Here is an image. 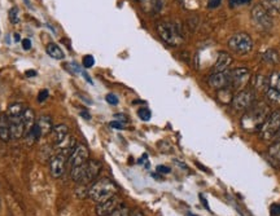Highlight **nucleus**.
<instances>
[{
  "label": "nucleus",
  "instance_id": "10",
  "mask_svg": "<svg viewBox=\"0 0 280 216\" xmlns=\"http://www.w3.org/2000/svg\"><path fill=\"white\" fill-rule=\"evenodd\" d=\"M123 204V200L119 196L115 194L114 197L109 198V200H104L101 204H96V215L97 216H109L112 215L117 208Z\"/></svg>",
  "mask_w": 280,
  "mask_h": 216
},
{
  "label": "nucleus",
  "instance_id": "14",
  "mask_svg": "<svg viewBox=\"0 0 280 216\" xmlns=\"http://www.w3.org/2000/svg\"><path fill=\"white\" fill-rule=\"evenodd\" d=\"M11 126V140H20L25 136V126L22 122V116L10 118Z\"/></svg>",
  "mask_w": 280,
  "mask_h": 216
},
{
  "label": "nucleus",
  "instance_id": "33",
  "mask_svg": "<svg viewBox=\"0 0 280 216\" xmlns=\"http://www.w3.org/2000/svg\"><path fill=\"white\" fill-rule=\"evenodd\" d=\"M252 2V0H230V4L231 6H246Z\"/></svg>",
  "mask_w": 280,
  "mask_h": 216
},
{
  "label": "nucleus",
  "instance_id": "22",
  "mask_svg": "<svg viewBox=\"0 0 280 216\" xmlns=\"http://www.w3.org/2000/svg\"><path fill=\"white\" fill-rule=\"evenodd\" d=\"M24 105L21 102H15V104H11L8 109H7V116L8 118H17V116H22L24 114Z\"/></svg>",
  "mask_w": 280,
  "mask_h": 216
},
{
  "label": "nucleus",
  "instance_id": "18",
  "mask_svg": "<svg viewBox=\"0 0 280 216\" xmlns=\"http://www.w3.org/2000/svg\"><path fill=\"white\" fill-rule=\"evenodd\" d=\"M231 64H232V58H231L230 54L227 52H221V54H218L217 61L214 64V72H226Z\"/></svg>",
  "mask_w": 280,
  "mask_h": 216
},
{
  "label": "nucleus",
  "instance_id": "15",
  "mask_svg": "<svg viewBox=\"0 0 280 216\" xmlns=\"http://www.w3.org/2000/svg\"><path fill=\"white\" fill-rule=\"evenodd\" d=\"M142 8L144 12L150 13V14H156L160 13L165 6V0H140Z\"/></svg>",
  "mask_w": 280,
  "mask_h": 216
},
{
  "label": "nucleus",
  "instance_id": "25",
  "mask_svg": "<svg viewBox=\"0 0 280 216\" xmlns=\"http://www.w3.org/2000/svg\"><path fill=\"white\" fill-rule=\"evenodd\" d=\"M268 80V87L274 88L276 91L280 92V72H274L270 76Z\"/></svg>",
  "mask_w": 280,
  "mask_h": 216
},
{
  "label": "nucleus",
  "instance_id": "20",
  "mask_svg": "<svg viewBox=\"0 0 280 216\" xmlns=\"http://www.w3.org/2000/svg\"><path fill=\"white\" fill-rule=\"evenodd\" d=\"M37 123L39 124V127H41L42 136H48L51 132H52L53 124H52V120H51V116H39V120H38Z\"/></svg>",
  "mask_w": 280,
  "mask_h": 216
},
{
  "label": "nucleus",
  "instance_id": "40",
  "mask_svg": "<svg viewBox=\"0 0 280 216\" xmlns=\"http://www.w3.org/2000/svg\"><path fill=\"white\" fill-rule=\"evenodd\" d=\"M81 116H83V118H86V119H91V116L88 113H86V112H82Z\"/></svg>",
  "mask_w": 280,
  "mask_h": 216
},
{
  "label": "nucleus",
  "instance_id": "26",
  "mask_svg": "<svg viewBox=\"0 0 280 216\" xmlns=\"http://www.w3.org/2000/svg\"><path fill=\"white\" fill-rule=\"evenodd\" d=\"M266 96H267V98L272 104L280 105V92L279 91H276V90H274V88L268 87L267 90H266Z\"/></svg>",
  "mask_w": 280,
  "mask_h": 216
},
{
  "label": "nucleus",
  "instance_id": "5",
  "mask_svg": "<svg viewBox=\"0 0 280 216\" xmlns=\"http://www.w3.org/2000/svg\"><path fill=\"white\" fill-rule=\"evenodd\" d=\"M228 47L232 52L237 54H249L253 50V40L245 32L235 34L232 38L228 40Z\"/></svg>",
  "mask_w": 280,
  "mask_h": 216
},
{
  "label": "nucleus",
  "instance_id": "43",
  "mask_svg": "<svg viewBox=\"0 0 280 216\" xmlns=\"http://www.w3.org/2000/svg\"><path fill=\"white\" fill-rule=\"evenodd\" d=\"M131 216H144V215L142 212H140V211H136V212L131 214Z\"/></svg>",
  "mask_w": 280,
  "mask_h": 216
},
{
  "label": "nucleus",
  "instance_id": "41",
  "mask_svg": "<svg viewBox=\"0 0 280 216\" xmlns=\"http://www.w3.org/2000/svg\"><path fill=\"white\" fill-rule=\"evenodd\" d=\"M26 76H37V72H26Z\"/></svg>",
  "mask_w": 280,
  "mask_h": 216
},
{
  "label": "nucleus",
  "instance_id": "45",
  "mask_svg": "<svg viewBox=\"0 0 280 216\" xmlns=\"http://www.w3.org/2000/svg\"><path fill=\"white\" fill-rule=\"evenodd\" d=\"M139 2H140V0H139Z\"/></svg>",
  "mask_w": 280,
  "mask_h": 216
},
{
  "label": "nucleus",
  "instance_id": "13",
  "mask_svg": "<svg viewBox=\"0 0 280 216\" xmlns=\"http://www.w3.org/2000/svg\"><path fill=\"white\" fill-rule=\"evenodd\" d=\"M209 84L219 91L228 88L231 86V72L226 70V72H213L212 76H209Z\"/></svg>",
  "mask_w": 280,
  "mask_h": 216
},
{
  "label": "nucleus",
  "instance_id": "12",
  "mask_svg": "<svg viewBox=\"0 0 280 216\" xmlns=\"http://www.w3.org/2000/svg\"><path fill=\"white\" fill-rule=\"evenodd\" d=\"M250 80V72L246 68H239L231 72V87L241 90Z\"/></svg>",
  "mask_w": 280,
  "mask_h": 216
},
{
  "label": "nucleus",
  "instance_id": "29",
  "mask_svg": "<svg viewBox=\"0 0 280 216\" xmlns=\"http://www.w3.org/2000/svg\"><path fill=\"white\" fill-rule=\"evenodd\" d=\"M109 216H131V210L128 208V207H126L122 204L119 208H117V210H115L112 215H109Z\"/></svg>",
  "mask_w": 280,
  "mask_h": 216
},
{
  "label": "nucleus",
  "instance_id": "1",
  "mask_svg": "<svg viewBox=\"0 0 280 216\" xmlns=\"http://www.w3.org/2000/svg\"><path fill=\"white\" fill-rule=\"evenodd\" d=\"M270 113L271 109L267 104L263 101H255L252 106L245 110V114L241 118V127L248 132L259 131Z\"/></svg>",
  "mask_w": 280,
  "mask_h": 216
},
{
  "label": "nucleus",
  "instance_id": "31",
  "mask_svg": "<svg viewBox=\"0 0 280 216\" xmlns=\"http://www.w3.org/2000/svg\"><path fill=\"white\" fill-rule=\"evenodd\" d=\"M93 65H95V58H93L92 56L87 54V56L83 57V66L86 69H90Z\"/></svg>",
  "mask_w": 280,
  "mask_h": 216
},
{
  "label": "nucleus",
  "instance_id": "21",
  "mask_svg": "<svg viewBox=\"0 0 280 216\" xmlns=\"http://www.w3.org/2000/svg\"><path fill=\"white\" fill-rule=\"evenodd\" d=\"M46 52L48 56L52 57V58H55V60H64V57H65L64 56V52H62L61 48H60L59 46L55 43L47 44Z\"/></svg>",
  "mask_w": 280,
  "mask_h": 216
},
{
  "label": "nucleus",
  "instance_id": "11",
  "mask_svg": "<svg viewBox=\"0 0 280 216\" xmlns=\"http://www.w3.org/2000/svg\"><path fill=\"white\" fill-rule=\"evenodd\" d=\"M100 171H101V163L99 160H88L84 164V174H83V180H82V185L92 184L99 176ZM81 185V184H79Z\"/></svg>",
  "mask_w": 280,
  "mask_h": 216
},
{
  "label": "nucleus",
  "instance_id": "24",
  "mask_svg": "<svg viewBox=\"0 0 280 216\" xmlns=\"http://www.w3.org/2000/svg\"><path fill=\"white\" fill-rule=\"evenodd\" d=\"M261 4L268 12L280 13V0H261Z\"/></svg>",
  "mask_w": 280,
  "mask_h": 216
},
{
  "label": "nucleus",
  "instance_id": "19",
  "mask_svg": "<svg viewBox=\"0 0 280 216\" xmlns=\"http://www.w3.org/2000/svg\"><path fill=\"white\" fill-rule=\"evenodd\" d=\"M22 122L25 126V135L30 131L34 124L37 123V118H35V112L31 108H25L24 110V114H22Z\"/></svg>",
  "mask_w": 280,
  "mask_h": 216
},
{
  "label": "nucleus",
  "instance_id": "38",
  "mask_svg": "<svg viewBox=\"0 0 280 216\" xmlns=\"http://www.w3.org/2000/svg\"><path fill=\"white\" fill-rule=\"evenodd\" d=\"M22 48L25 50H31V40L29 38H26V39H24L22 40Z\"/></svg>",
  "mask_w": 280,
  "mask_h": 216
},
{
  "label": "nucleus",
  "instance_id": "30",
  "mask_svg": "<svg viewBox=\"0 0 280 216\" xmlns=\"http://www.w3.org/2000/svg\"><path fill=\"white\" fill-rule=\"evenodd\" d=\"M270 154L274 158L280 160V141L275 142V144L270 148Z\"/></svg>",
  "mask_w": 280,
  "mask_h": 216
},
{
  "label": "nucleus",
  "instance_id": "42",
  "mask_svg": "<svg viewBox=\"0 0 280 216\" xmlns=\"http://www.w3.org/2000/svg\"><path fill=\"white\" fill-rule=\"evenodd\" d=\"M20 40H21V36H20V34H15V42H17V43H19Z\"/></svg>",
  "mask_w": 280,
  "mask_h": 216
},
{
  "label": "nucleus",
  "instance_id": "27",
  "mask_svg": "<svg viewBox=\"0 0 280 216\" xmlns=\"http://www.w3.org/2000/svg\"><path fill=\"white\" fill-rule=\"evenodd\" d=\"M8 17H10V21L12 24H19L20 22V10L17 6H12L8 12Z\"/></svg>",
  "mask_w": 280,
  "mask_h": 216
},
{
  "label": "nucleus",
  "instance_id": "28",
  "mask_svg": "<svg viewBox=\"0 0 280 216\" xmlns=\"http://www.w3.org/2000/svg\"><path fill=\"white\" fill-rule=\"evenodd\" d=\"M137 116H139V118L142 119V120L147 122V120H150L151 119L152 113H151V110L148 109V108H140V109L137 110Z\"/></svg>",
  "mask_w": 280,
  "mask_h": 216
},
{
  "label": "nucleus",
  "instance_id": "37",
  "mask_svg": "<svg viewBox=\"0 0 280 216\" xmlns=\"http://www.w3.org/2000/svg\"><path fill=\"white\" fill-rule=\"evenodd\" d=\"M270 211L272 216H280V204H272Z\"/></svg>",
  "mask_w": 280,
  "mask_h": 216
},
{
  "label": "nucleus",
  "instance_id": "9",
  "mask_svg": "<svg viewBox=\"0 0 280 216\" xmlns=\"http://www.w3.org/2000/svg\"><path fill=\"white\" fill-rule=\"evenodd\" d=\"M88 160H90V152H88V148L84 144H77L74 149H73L72 154L69 156L68 166H70V168L81 166V164L87 162Z\"/></svg>",
  "mask_w": 280,
  "mask_h": 216
},
{
  "label": "nucleus",
  "instance_id": "34",
  "mask_svg": "<svg viewBox=\"0 0 280 216\" xmlns=\"http://www.w3.org/2000/svg\"><path fill=\"white\" fill-rule=\"evenodd\" d=\"M105 100H106V102L110 104V105H117V104H118V98H117V96H115V94H106Z\"/></svg>",
  "mask_w": 280,
  "mask_h": 216
},
{
  "label": "nucleus",
  "instance_id": "23",
  "mask_svg": "<svg viewBox=\"0 0 280 216\" xmlns=\"http://www.w3.org/2000/svg\"><path fill=\"white\" fill-rule=\"evenodd\" d=\"M262 58H263V61H266V62L268 64H272V65H274V64H277L280 61L279 54H277L275 50H266V52L262 54Z\"/></svg>",
  "mask_w": 280,
  "mask_h": 216
},
{
  "label": "nucleus",
  "instance_id": "2",
  "mask_svg": "<svg viewBox=\"0 0 280 216\" xmlns=\"http://www.w3.org/2000/svg\"><path fill=\"white\" fill-rule=\"evenodd\" d=\"M117 193H118V186L108 178H99L88 186V197L93 202H96V204L114 197Z\"/></svg>",
  "mask_w": 280,
  "mask_h": 216
},
{
  "label": "nucleus",
  "instance_id": "3",
  "mask_svg": "<svg viewBox=\"0 0 280 216\" xmlns=\"http://www.w3.org/2000/svg\"><path fill=\"white\" fill-rule=\"evenodd\" d=\"M156 28H157L160 38L171 47L179 46L183 42V32H182V28L178 22L161 21L157 24Z\"/></svg>",
  "mask_w": 280,
  "mask_h": 216
},
{
  "label": "nucleus",
  "instance_id": "7",
  "mask_svg": "<svg viewBox=\"0 0 280 216\" xmlns=\"http://www.w3.org/2000/svg\"><path fill=\"white\" fill-rule=\"evenodd\" d=\"M68 156L61 152H57L50 158V172L52 178H60L65 174L66 166H68Z\"/></svg>",
  "mask_w": 280,
  "mask_h": 216
},
{
  "label": "nucleus",
  "instance_id": "32",
  "mask_svg": "<svg viewBox=\"0 0 280 216\" xmlns=\"http://www.w3.org/2000/svg\"><path fill=\"white\" fill-rule=\"evenodd\" d=\"M48 98H50V92H48V90H42V91L38 94L37 100L38 102H44Z\"/></svg>",
  "mask_w": 280,
  "mask_h": 216
},
{
  "label": "nucleus",
  "instance_id": "35",
  "mask_svg": "<svg viewBox=\"0 0 280 216\" xmlns=\"http://www.w3.org/2000/svg\"><path fill=\"white\" fill-rule=\"evenodd\" d=\"M110 127L112 128H115V130H123V127H124V123L123 122H121V120H113V122H110Z\"/></svg>",
  "mask_w": 280,
  "mask_h": 216
},
{
  "label": "nucleus",
  "instance_id": "44",
  "mask_svg": "<svg viewBox=\"0 0 280 216\" xmlns=\"http://www.w3.org/2000/svg\"><path fill=\"white\" fill-rule=\"evenodd\" d=\"M187 216H196V215H193V214H187Z\"/></svg>",
  "mask_w": 280,
  "mask_h": 216
},
{
  "label": "nucleus",
  "instance_id": "36",
  "mask_svg": "<svg viewBox=\"0 0 280 216\" xmlns=\"http://www.w3.org/2000/svg\"><path fill=\"white\" fill-rule=\"evenodd\" d=\"M222 0H208V6L209 8H212V10H214V8H218V6H221Z\"/></svg>",
  "mask_w": 280,
  "mask_h": 216
},
{
  "label": "nucleus",
  "instance_id": "16",
  "mask_svg": "<svg viewBox=\"0 0 280 216\" xmlns=\"http://www.w3.org/2000/svg\"><path fill=\"white\" fill-rule=\"evenodd\" d=\"M51 135L53 138V142H55V146L59 145L60 142L65 140L66 138L69 136V128L66 124H57V126H53V130L51 132Z\"/></svg>",
  "mask_w": 280,
  "mask_h": 216
},
{
  "label": "nucleus",
  "instance_id": "8",
  "mask_svg": "<svg viewBox=\"0 0 280 216\" xmlns=\"http://www.w3.org/2000/svg\"><path fill=\"white\" fill-rule=\"evenodd\" d=\"M255 102V96L252 91H240L232 98V106L237 112H245Z\"/></svg>",
  "mask_w": 280,
  "mask_h": 216
},
{
  "label": "nucleus",
  "instance_id": "39",
  "mask_svg": "<svg viewBox=\"0 0 280 216\" xmlns=\"http://www.w3.org/2000/svg\"><path fill=\"white\" fill-rule=\"evenodd\" d=\"M157 171H159L160 174H170L171 170L166 166H159L157 167Z\"/></svg>",
  "mask_w": 280,
  "mask_h": 216
},
{
  "label": "nucleus",
  "instance_id": "17",
  "mask_svg": "<svg viewBox=\"0 0 280 216\" xmlns=\"http://www.w3.org/2000/svg\"><path fill=\"white\" fill-rule=\"evenodd\" d=\"M0 140L3 142H8L11 140L10 118L7 113L0 114Z\"/></svg>",
  "mask_w": 280,
  "mask_h": 216
},
{
  "label": "nucleus",
  "instance_id": "6",
  "mask_svg": "<svg viewBox=\"0 0 280 216\" xmlns=\"http://www.w3.org/2000/svg\"><path fill=\"white\" fill-rule=\"evenodd\" d=\"M252 20L255 25H257V28L263 30V32H268V30H271V28H272V25H274L270 12H268L262 4H257V6H253Z\"/></svg>",
  "mask_w": 280,
  "mask_h": 216
},
{
  "label": "nucleus",
  "instance_id": "4",
  "mask_svg": "<svg viewBox=\"0 0 280 216\" xmlns=\"http://www.w3.org/2000/svg\"><path fill=\"white\" fill-rule=\"evenodd\" d=\"M259 138L264 141L272 140L280 132V110L271 112L259 128Z\"/></svg>",
  "mask_w": 280,
  "mask_h": 216
}]
</instances>
